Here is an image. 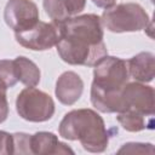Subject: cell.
Instances as JSON below:
<instances>
[{
	"label": "cell",
	"instance_id": "cell-9",
	"mask_svg": "<svg viewBox=\"0 0 155 155\" xmlns=\"http://www.w3.org/2000/svg\"><path fill=\"white\" fill-rule=\"evenodd\" d=\"M84 91L81 78L74 71L63 73L56 82V97L64 105H71L79 101Z\"/></svg>",
	"mask_w": 155,
	"mask_h": 155
},
{
	"label": "cell",
	"instance_id": "cell-18",
	"mask_svg": "<svg viewBox=\"0 0 155 155\" xmlns=\"http://www.w3.org/2000/svg\"><path fill=\"white\" fill-rule=\"evenodd\" d=\"M10 154H13V137L5 131H0V155Z\"/></svg>",
	"mask_w": 155,
	"mask_h": 155
},
{
	"label": "cell",
	"instance_id": "cell-10",
	"mask_svg": "<svg viewBox=\"0 0 155 155\" xmlns=\"http://www.w3.org/2000/svg\"><path fill=\"white\" fill-rule=\"evenodd\" d=\"M31 154L48 155V154H74V151L64 143H61L57 136L52 132H36L30 136Z\"/></svg>",
	"mask_w": 155,
	"mask_h": 155
},
{
	"label": "cell",
	"instance_id": "cell-20",
	"mask_svg": "<svg viewBox=\"0 0 155 155\" xmlns=\"http://www.w3.org/2000/svg\"><path fill=\"white\" fill-rule=\"evenodd\" d=\"M6 87L0 84V124L4 122L8 116V103L6 98Z\"/></svg>",
	"mask_w": 155,
	"mask_h": 155
},
{
	"label": "cell",
	"instance_id": "cell-8",
	"mask_svg": "<svg viewBox=\"0 0 155 155\" xmlns=\"http://www.w3.org/2000/svg\"><path fill=\"white\" fill-rule=\"evenodd\" d=\"M122 111L131 109L144 116L154 115V88L140 82H127L121 92ZM121 113V111H120Z\"/></svg>",
	"mask_w": 155,
	"mask_h": 155
},
{
	"label": "cell",
	"instance_id": "cell-12",
	"mask_svg": "<svg viewBox=\"0 0 155 155\" xmlns=\"http://www.w3.org/2000/svg\"><path fill=\"white\" fill-rule=\"evenodd\" d=\"M17 80L27 87H35L40 81V70L38 65L27 57L19 56L13 59Z\"/></svg>",
	"mask_w": 155,
	"mask_h": 155
},
{
	"label": "cell",
	"instance_id": "cell-6",
	"mask_svg": "<svg viewBox=\"0 0 155 155\" xmlns=\"http://www.w3.org/2000/svg\"><path fill=\"white\" fill-rule=\"evenodd\" d=\"M16 41L29 50L33 51H45L56 46L61 39L59 23L41 22L39 21L31 28L15 33Z\"/></svg>",
	"mask_w": 155,
	"mask_h": 155
},
{
	"label": "cell",
	"instance_id": "cell-19",
	"mask_svg": "<svg viewBox=\"0 0 155 155\" xmlns=\"http://www.w3.org/2000/svg\"><path fill=\"white\" fill-rule=\"evenodd\" d=\"M67 13L70 16H75L80 13L86 5V0H64Z\"/></svg>",
	"mask_w": 155,
	"mask_h": 155
},
{
	"label": "cell",
	"instance_id": "cell-15",
	"mask_svg": "<svg viewBox=\"0 0 155 155\" xmlns=\"http://www.w3.org/2000/svg\"><path fill=\"white\" fill-rule=\"evenodd\" d=\"M17 81L18 80H17L13 61L1 59L0 61V84L6 88H11L17 84Z\"/></svg>",
	"mask_w": 155,
	"mask_h": 155
},
{
	"label": "cell",
	"instance_id": "cell-17",
	"mask_svg": "<svg viewBox=\"0 0 155 155\" xmlns=\"http://www.w3.org/2000/svg\"><path fill=\"white\" fill-rule=\"evenodd\" d=\"M119 154L128 153V154H154V147L150 143H127L124 144L121 149L117 151Z\"/></svg>",
	"mask_w": 155,
	"mask_h": 155
},
{
	"label": "cell",
	"instance_id": "cell-13",
	"mask_svg": "<svg viewBox=\"0 0 155 155\" xmlns=\"http://www.w3.org/2000/svg\"><path fill=\"white\" fill-rule=\"evenodd\" d=\"M116 119L120 122V125L128 132H139L147 127L144 115L131 109L117 113Z\"/></svg>",
	"mask_w": 155,
	"mask_h": 155
},
{
	"label": "cell",
	"instance_id": "cell-21",
	"mask_svg": "<svg viewBox=\"0 0 155 155\" xmlns=\"http://www.w3.org/2000/svg\"><path fill=\"white\" fill-rule=\"evenodd\" d=\"M92 2L102 8H109L115 5V0H92Z\"/></svg>",
	"mask_w": 155,
	"mask_h": 155
},
{
	"label": "cell",
	"instance_id": "cell-16",
	"mask_svg": "<svg viewBox=\"0 0 155 155\" xmlns=\"http://www.w3.org/2000/svg\"><path fill=\"white\" fill-rule=\"evenodd\" d=\"M13 154H31L30 150V134L13 133Z\"/></svg>",
	"mask_w": 155,
	"mask_h": 155
},
{
	"label": "cell",
	"instance_id": "cell-2",
	"mask_svg": "<svg viewBox=\"0 0 155 155\" xmlns=\"http://www.w3.org/2000/svg\"><path fill=\"white\" fill-rule=\"evenodd\" d=\"M128 79L127 62L119 57L105 56L93 69V81L91 85L92 105L102 113L122 111L121 92Z\"/></svg>",
	"mask_w": 155,
	"mask_h": 155
},
{
	"label": "cell",
	"instance_id": "cell-5",
	"mask_svg": "<svg viewBox=\"0 0 155 155\" xmlns=\"http://www.w3.org/2000/svg\"><path fill=\"white\" fill-rule=\"evenodd\" d=\"M18 115L30 122H44L54 114V102L50 94L35 87H27L16 99Z\"/></svg>",
	"mask_w": 155,
	"mask_h": 155
},
{
	"label": "cell",
	"instance_id": "cell-14",
	"mask_svg": "<svg viewBox=\"0 0 155 155\" xmlns=\"http://www.w3.org/2000/svg\"><path fill=\"white\" fill-rule=\"evenodd\" d=\"M42 5L46 15L52 19V22L61 23L69 18V15L65 10L64 0H44Z\"/></svg>",
	"mask_w": 155,
	"mask_h": 155
},
{
	"label": "cell",
	"instance_id": "cell-4",
	"mask_svg": "<svg viewBox=\"0 0 155 155\" xmlns=\"http://www.w3.org/2000/svg\"><path fill=\"white\" fill-rule=\"evenodd\" d=\"M101 22L109 31L126 33L145 29L150 23V18L140 5L126 2L105 8Z\"/></svg>",
	"mask_w": 155,
	"mask_h": 155
},
{
	"label": "cell",
	"instance_id": "cell-1",
	"mask_svg": "<svg viewBox=\"0 0 155 155\" xmlns=\"http://www.w3.org/2000/svg\"><path fill=\"white\" fill-rule=\"evenodd\" d=\"M102 27L101 17L93 13L61 22V39L56 47L62 61L71 65L94 67L108 56Z\"/></svg>",
	"mask_w": 155,
	"mask_h": 155
},
{
	"label": "cell",
	"instance_id": "cell-3",
	"mask_svg": "<svg viewBox=\"0 0 155 155\" xmlns=\"http://www.w3.org/2000/svg\"><path fill=\"white\" fill-rule=\"evenodd\" d=\"M59 136L79 140L90 153H102L109 143V133L99 114L92 109H75L64 115L58 127Z\"/></svg>",
	"mask_w": 155,
	"mask_h": 155
},
{
	"label": "cell",
	"instance_id": "cell-11",
	"mask_svg": "<svg viewBox=\"0 0 155 155\" xmlns=\"http://www.w3.org/2000/svg\"><path fill=\"white\" fill-rule=\"evenodd\" d=\"M128 73L138 82H150L155 75V57L151 52H140L127 61Z\"/></svg>",
	"mask_w": 155,
	"mask_h": 155
},
{
	"label": "cell",
	"instance_id": "cell-7",
	"mask_svg": "<svg viewBox=\"0 0 155 155\" xmlns=\"http://www.w3.org/2000/svg\"><path fill=\"white\" fill-rule=\"evenodd\" d=\"M4 19L15 33L24 31L39 22V10L31 0H8Z\"/></svg>",
	"mask_w": 155,
	"mask_h": 155
}]
</instances>
